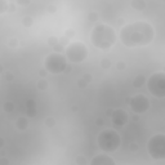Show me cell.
<instances>
[{"label":"cell","mask_w":165,"mask_h":165,"mask_svg":"<svg viewBox=\"0 0 165 165\" xmlns=\"http://www.w3.org/2000/svg\"><path fill=\"white\" fill-rule=\"evenodd\" d=\"M155 39V29L147 21H134L124 25L120 30V41L126 48L150 45Z\"/></svg>","instance_id":"6da1fadb"},{"label":"cell","mask_w":165,"mask_h":165,"mask_svg":"<svg viewBox=\"0 0 165 165\" xmlns=\"http://www.w3.org/2000/svg\"><path fill=\"white\" fill-rule=\"evenodd\" d=\"M90 43L99 50H107L116 43V32L114 27L106 23H98L92 29Z\"/></svg>","instance_id":"7a4b0ae2"},{"label":"cell","mask_w":165,"mask_h":165,"mask_svg":"<svg viewBox=\"0 0 165 165\" xmlns=\"http://www.w3.org/2000/svg\"><path fill=\"white\" fill-rule=\"evenodd\" d=\"M97 144L99 147V150L105 154L115 152L121 146V137L115 129H111V128L103 129L97 137Z\"/></svg>","instance_id":"3957f363"},{"label":"cell","mask_w":165,"mask_h":165,"mask_svg":"<svg viewBox=\"0 0 165 165\" xmlns=\"http://www.w3.org/2000/svg\"><path fill=\"white\" fill-rule=\"evenodd\" d=\"M67 67H68V61L62 53L52 52L44 59V68L49 74H53V75L62 74L67 71Z\"/></svg>","instance_id":"277c9868"},{"label":"cell","mask_w":165,"mask_h":165,"mask_svg":"<svg viewBox=\"0 0 165 165\" xmlns=\"http://www.w3.org/2000/svg\"><path fill=\"white\" fill-rule=\"evenodd\" d=\"M88 47L81 41H72L65 49V57L67 58L68 62L75 65L83 63L88 58Z\"/></svg>","instance_id":"5b68a950"},{"label":"cell","mask_w":165,"mask_h":165,"mask_svg":"<svg viewBox=\"0 0 165 165\" xmlns=\"http://www.w3.org/2000/svg\"><path fill=\"white\" fill-rule=\"evenodd\" d=\"M147 152L154 160L165 159V135L163 133L152 135L147 142Z\"/></svg>","instance_id":"8992f818"},{"label":"cell","mask_w":165,"mask_h":165,"mask_svg":"<svg viewBox=\"0 0 165 165\" xmlns=\"http://www.w3.org/2000/svg\"><path fill=\"white\" fill-rule=\"evenodd\" d=\"M146 85L149 92L156 98L165 97V74L164 72H155L149 79H146Z\"/></svg>","instance_id":"52a82bcc"},{"label":"cell","mask_w":165,"mask_h":165,"mask_svg":"<svg viewBox=\"0 0 165 165\" xmlns=\"http://www.w3.org/2000/svg\"><path fill=\"white\" fill-rule=\"evenodd\" d=\"M129 106L134 114L142 115L150 110L151 102H150L149 97H146L144 94H135L129 99Z\"/></svg>","instance_id":"ba28073f"},{"label":"cell","mask_w":165,"mask_h":165,"mask_svg":"<svg viewBox=\"0 0 165 165\" xmlns=\"http://www.w3.org/2000/svg\"><path fill=\"white\" fill-rule=\"evenodd\" d=\"M111 121L115 126H124L129 121V114L124 108H116L111 112Z\"/></svg>","instance_id":"9c48e42d"},{"label":"cell","mask_w":165,"mask_h":165,"mask_svg":"<svg viewBox=\"0 0 165 165\" xmlns=\"http://www.w3.org/2000/svg\"><path fill=\"white\" fill-rule=\"evenodd\" d=\"M89 165H116V163L110 155L101 154L93 156V159L89 161Z\"/></svg>","instance_id":"30bf717a"},{"label":"cell","mask_w":165,"mask_h":165,"mask_svg":"<svg viewBox=\"0 0 165 165\" xmlns=\"http://www.w3.org/2000/svg\"><path fill=\"white\" fill-rule=\"evenodd\" d=\"M36 102L35 99H27L26 101V114L30 117H35L36 116Z\"/></svg>","instance_id":"8fae6325"},{"label":"cell","mask_w":165,"mask_h":165,"mask_svg":"<svg viewBox=\"0 0 165 165\" xmlns=\"http://www.w3.org/2000/svg\"><path fill=\"white\" fill-rule=\"evenodd\" d=\"M16 128L21 130V132H25L26 129L29 128V120L26 116H20L18 119L16 120Z\"/></svg>","instance_id":"7c38bea8"},{"label":"cell","mask_w":165,"mask_h":165,"mask_svg":"<svg viewBox=\"0 0 165 165\" xmlns=\"http://www.w3.org/2000/svg\"><path fill=\"white\" fill-rule=\"evenodd\" d=\"M146 84V76L144 75H142V74H140V75H137L134 79H133V86L134 88H137V89H140V88H142V86Z\"/></svg>","instance_id":"4fadbf2b"},{"label":"cell","mask_w":165,"mask_h":165,"mask_svg":"<svg viewBox=\"0 0 165 165\" xmlns=\"http://www.w3.org/2000/svg\"><path fill=\"white\" fill-rule=\"evenodd\" d=\"M130 7H132L134 11H144L146 2L144 0H133V2L130 3Z\"/></svg>","instance_id":"5bb4252c"},{"label":"cell","mask_w":165,"mask_h":165,"mask_svg":"<svg viewBox=\"0 0 165 165\" xmlns=\"http://www.w3.org/2000/svg\"><path fill=\"white\" fill-rule=\"evenodd\" d=\"M48 86H49V83H48L45 79H40V80L36 83V88H38L39 90H47Z\"/></svg>","instance_id":"9a60e30c"},{"label":"cell","mask_w":165,"mask_h":165,"mask_svg":"<svg viewBox=\"0 0 165 165\" xmlns=\"http://www.w3.org/2000/svg\"><path fill=\"white\" fill-rule=\"evenodd\" d=\"M21 23H22V26H25V27H27V29H29V27H31V26H32L34 20H32V17L26 16V17H23V18H22Z\"/></svg>","instance_id":"2e32d148"},{"label":"cell","mask_w":165,"mask_h":165,"mask_svg":"<svg viewBox=\"0 0 165 165\" xmlns=\"http://www.w3.org/2000/svg\"><path fill=\"white\" fill-rule=\"evenodd\" d=\"M8 7H9V2H7V0H0V16L5 14L8 12Z\"/></svg>","instance_id":"e0dca14e"},{"label":"cell","mask_w":165,"mask_h":165,"mask_svg":"<svg viewBox=\"0 0 165 165\" xmlns=\"http://www.w3.org/2000/svg\"><path fill=\"white\" fill-rule=\"evenodd\" d=\"M3 110L7 112V114H11V112L14 110V103L11 102V101H7L3 105Z\"/></svg>","instance_id":"ac0fdd59"},{"label":"cell","mask_w":165,"mask_h":165,"mask_svg":"<svg viewBox=\"0 0 165 165\" xmlns=\"http://www.w3.org/2000/svg\"><path fill=\"white\" fill-rule=\"evenodd\" d=\"M75 163H76V165H88V160H86L85 156H83V155H77L75 158Z\"/></svg>","instance_id":"d6986e66"},{"label":"cell","mask_w":165,"mask_h":165,"mask_svg":"<svg viewBox=\"0 0 165 165\" xmlns=\"http://www.w3.org/2000/svg\"><path fill=\"white\" fill-rule=\"evenodd\" d=\"M111 66H112V63H111V61L108 58H102L101 59V67L103 68V70H108Z\"/></svg>","instance_id":"ffe728a7"},{"label":"cell","mask_w":165,"mask_h":165,"mask_svg":"<svg viewBox=\"0 0 165 165\" xmlns=\"http://www.w3.org/2000/svg\"><path fill=\"white\" fill-rule=\"evenodd\" d=\"M44 124H45L48 128H53V126H56V119L52 117V116H48V117L44 120Z\"/></svg>","instance_id":"44dd1931"},{"label":"cell","mask_w":165,"mask_h":165,"mask_svg":"<svg viewBox=\"0 0 165 165\" xmlns=\"http://www.w3.org/2000/svg\"><path fill=\"white\" fill-rule=\"evenodd\" d=\"M97 20H98V13L97 12H90L88 14V21L94 22V21H97Z\"/></svg>","instance_id":"7402d4cb"},{"label":"cell","mask_w":165,"mask_h":165,"mask_svg":"<svg viewBox=\"0 0 165 165\" xmlns=\"http://www.w3.org/2000/svg\"><path fill=\"white\" fill-rule=\"evenodd\" d=\"M115 67H116V70H119V71H123L124 68L126 67V65H125V63L123 62V61H119V62H116Z\"/></svg>","instance_id":"603a6c76"},{"label":"cell","mask_w":165,"mask_h":165,"mask_svg":"<svg viewBox=\"0 0 165 165\" xmlns=\"http://www.w3.org/2000/svg\"><path fill=\"white\" fill-rule=\"evenodd\" d=\"M8 45H9L11 48H17V47H18V40H17L16 38H12L9 40V43H8Z\"/></svg>","instance_id":"cb8c5ba5"},{"label":"cell","mask_w":165,"mask_h":165,"mask_svg":"<svg viewBox=\"0 0 165 165\" xmlns=\"http://www.w3.org/2000/svg\"><path fill=\"white\" fill-rule=\"evenodd\" d=\"M86 85H88V83H86L85 80H83V79H79L77 80V86L81 89V88H86Z\"/></svg>","instance_id":"d4e9b609"},{"label":"cell","mask_w":165,"mask_h":165,"mask_svg":"<svg viewBox=\"0 0 165 165\" xmlns=\"http://www.w3.org/2000/svg\"><path fill=\"white\" fill-rule=\"evenodd\" d=\"M0 165H11V161L8 158L3 156V158H0Z\"/></svg>","instance_id":"484cf974"},{"label":"cell","mask_w":165,"mask_h":165,"mask_svg":"<svg viewBox=\"0 0 165 165\" xmlns=\"http://www.w3.org/2000/svg\"><path fill=\"white\" fill-rule=\"evenodd\" d=\"M129 150H130V151H138V150H140V146H138V143L133 142V143H130Z\"/></svg>","instance_id":"4316f807"},{"label":"cell","mask_w":165,"mask_h":165,"mask_svg":"<svg viewBox=\"0 0 165 165\" xmlns=\"http://www.w3.org/2000/svg\"><path fill=\"white\" fill-rule=\"evenodd\" d=\"M16 4L22 7V5H29V4H30V2H29V0H17Z\"/></svg>","instance_id":"83f0119b"},{"label":"cell","mask_w":165,"mask_h":165,"mask_svg":"<svg viewBox=\"0 0 165 165\" xmlns=\"http://www.w3.org/2000/svg\"><path fill=\"white\" fill-rule=\"evenodd\" d=\"M83 80H85L86 83L89 84V83H90V80H92V75H90V74H85V75L83 76Z\"/></svg>","instance_id":"f1b7e54d"},{"label":"cell","mask_w":165,"mask_h":165,"mask_svg":"<svg viewBox=\"0 0 165 165\" xmlns=\"http://www.w3.org/2000/svg\"><path fill=\"white\" fill-rule=\"evenodd\" d=\"M74 34H75V32H74V30H67V31H66V34H65V36H66L67 39H70L71 36H74Z\"/></svg>","instance_id":"f546056e"},{"label":"cell","mask_w":165,"mask_h":165,"mask_svg":"<svg viewBox=\"0 0 165 165\" xmlns=\"http://www.w3.org/2000/svg\"><path fill=\"white\" fill-rule=\"evenodd\" d=\"M5 79L9 81V80H13L14 79V75L13 74H11V72H5Z\"/></svg>","instance_id":"4dcf8cb0"},{"label":"cell","mask_w":165,"mask_h":165,"mask_svg":"<svg viewBox=\"0 0 165 165\" xmlns=\"http://www.w3.org/2000/svg\"><path fill=\"white\" fill-rule=\"evenodd\" d=\"M95 124H97L98 126L103 125V119L102 117H97V119H95Z\"/></svg>","instance_id":"1f68e13d"},{"label":"cell","mask_w":165,"mask_h":165,"mask_svg":"<svg viewBox=\"0 0 165 165\" xmlns=\"http://www.w3.org/2000/svg\"><path fill=\"white\" fill-rule=\"evenodd\" d=\"M48 11H49L50 13H56L57 8H56V5H49V7H48Z\"/></svg>","instance_id":"d6a6232c"},{"label":"cell","mask_w":165,"mask_h":165,"mask_svg":"<svg viewBox=\"0 0 165 165\" xmlns=\"http://www.w3.org/2000/svg\"><path fill=\"white\" fill-rule=\"evenodd\" d=\"M47 74H48V72H47L45 68H43V70H40V72H39V75H40L41 77H45V76H47Z\"/></svg>","instance_id":"836d02e7"},{"label":"cell","mask_w":165,"mask_h":165,"mask_svg":"<svg viewBox=\"0 0 165 165\" xmlns=\"http://www.w3.org/2000/svg\"><path fill=\"white\" fill-rule=\"evenodd\" d=\"M4 146H5V140H4V138L0 137V149H3Z\"/></svg>","instance_id":"e575fe53"},{"label":"cell","mask_w":165,"mask_h":165,"mask_svg":"<svg viewBox=\"0 0 165 165\" xmlns=\"http://www.w3.org/2000/svg\"><path fill=\"white\" fill-rule=\"evenodd\" d=\"M138 120H140V115L134 114V115H133V121H138Z\"/></svg>","instance_id":"d590c367"},{"label":"cell","mask_w":165,"mask_h":165,"mask_svg":"<svg viewBox=\"0 0 165 165\" xmlns=\"http://www.w3.org/2000/svg\"><path fill=\"white\" fill-rule=\"evenodd\" d=\"M0 72H5V71H4V67H3L2 65H0Z\"/></svg>","instance_id":"8d00e7d4"},{"label":"cell","mask_w":165,"mask_h":165,"mask_svg":"<svg viewBox=\"0 0 165 165\" xmlns=\"http://www.w3.org/2000/svg\"><path fill=\"white\" fill-rule=\"evenodd\" d=\"M130 165H133V164H130Z\"/></svg>","instance_id":"74e56055"}]
</instances>
